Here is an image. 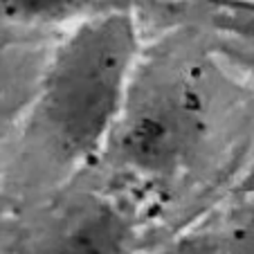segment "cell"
I'll return each mask as SVG.
<instances>
[{"label":"cell","mask_w":254,"mask_h":254,"mask_svg":"<svg viewBox=\"0 0 254 254\" xmlns=\"http://www.w3.org/2000/svg\"><path fill=\"white\" fill-rule=\"evenodd\" d=\"M133 241V223L115 202L86 198L59 216L34 254H128Z\"/></svg>","instance_id":"obj_3"},{"label":"cell","mask_w":254,"mask_h":254,"mask_svg":"<svg viewBox=\"0 0 254 254\" xmlns=\"http://www.w3.org/2000/svg\"><path fill=\"white\" fill-rule=\"evenodd\" d=\"M133 16L106 7L77 23L41 81L36 117L63 162H88L108 149L137 72Z\"/></svg>","instance_id":"obj_1"},{"label":"cell","mask_w":254,"mask_h":254,"mask_svg":"<svg viewBox=\"0 0 254 254\" xmlns=\"http://www.w3.org/2000/svg\"><path fill=\"white\" fill-rule=\"evenodd\" d=\"M99 0H0V18L20 25L59 23L67 18H86L106 9V5L92 7Z\"/></svg>","instance_id":"obj_4"},{"label":"cell","mask_w":254,"mask_h":254,"mask_svg":"<svg viewBox=\"0 0 254 254\" xmlns=\"http://www.w3.org/2000/svg\"><path fill=\"white\" fill-rule=\"evenodd\" d=\"M225 254H254V218L245 223L236 234H232Z\"/></svg>","instance_id":"obj_5"},{"label":"cell","mask_w":254,"mask_h":254,"mask_svg":"<svg viewBox=\"0 0 254 254\" xmlns=\"http://www.w3.org/2000/svg\"><path fill=\"white\" fill-rule=\"evenodd\" d=\"M209 130V101L193 67L155 63L135 72L108 149L130 173L167 180L196 160Z\"/></svg>","instance_id":"obj_2"},{"label":"cell","mask_w":254,"mask_h":254,"mask_svg":"<svg viewBox=\"0 0 254 254\" xmlns=\"http://www.w3.org/2000/svg\"><path fill=\"white\" fill-rule=\"evenodd\" d=\"M234 27L236 32H243L245 36H250L254 41V16H236Z\"/></svg>","instance_id":"obj_6"}]
</instances>
